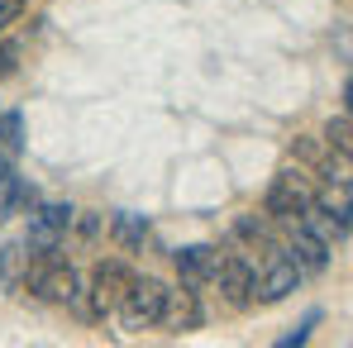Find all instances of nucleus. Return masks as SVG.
<instances>
[{"instance_id":"nucleus-1","label":"nucleus","mask_w":353,"mask_h":348,"mask_svg":"<svg viewBox=\"0 0 353 348\" xmlns=\"http://www.w3.org/2000/svg\"><path fill=\"white\" fill-rule=\"evenodd\" d=\"M172 310V291L163 287L158 277H129V287L119 296V320L124 329H153L163 325Z\"/></svg>"},{"instance_id":"nucleus-2","label":"nucleus","mask_w":353,"mask_h":348,"mask_svg":"<svg viewBox=\"0 0 353 348\" xmlns=\"http://www.w3.org/2000/svg\"><path fill=\"white\" fill-rule=\"evenodd\" d=\"M72 220H77V210L62 205V201L39 205V210L29 215V234H24L29 258H53V253L62 248V238H67V229H72Z\"/></svg>"},{"instance_id":"nucleus-3","label":"nucleus","mask_w":353,"mask_h":348,"mask_svg":"<svg viewBox=\"0 0 353 348\" xmlns=\"http://www.w3.org/2000/svg\"><path fill=\"white\" fill-rule=\"evenodd\" d=\"M34 267L24 272V282L29 291L39 296V300H53V305H77V296H81V282H77V272L58 263V258H29Z\"/></svg>"},{"instance_id":"nucleus-4","label":"nucleus","mask_w":353,"mask_h":348,"mask_svg":"<svg viewBox=\"0 0 353 348\" xmlns=\"http://www.w3.org/2000/svg\"><path fill=\"white\" fill-rule=\"evenodd\" d=\"M296 287H301V267H296V258L272 248V253H268L263 277H253V296H258L263 305H277V300H287Z\"/></svg>"},{"instance_id":"nucleus-5","label":"nucleus","mask_w":353,"mask_h":348,"mask_svg":"<svg viewBox=\"0 0 353 348\" xmlns=\"http://www.w3.org/2000/svg\"><path fill=\"white\" fill-rule=\"evenodd\" d=\"M176 263V277L186 291H201L205 282H215V267H220V248L215 243H186L172 253Z\"/></svg>"},{"instance_id":"nucleus-6","label":"nucleus","mask_w":353,"mask_h":348,"mask_svg":"<svg viewBox=\"0 0 353 348\" xmlns=\"http://www.w3.org/2000/svg\"><path fill=\"white\" fill-rule=\"evenodd\" d=\"M253 263L248 258H239V253H220V267H215V282L225 291V300L230 305H248L253 300Z\"/></svg>"},{"instance_id":"nucleus-7","label":"nucleus","mask_w":353,"mask_h":348,"mask_svg":"<svg viewBox=\"0 0 353 348\" xmlns=\"http://www.w3.org/2000/svg\"><path fill=\"white\" fill-rule=\"evenodd\" d=\"M305 205H310V196H305V186H301V172H282L268 186V215H277V220H301Z\"/></svg>"},{"instance_id":"nucleus-8","label":"nucleus","mask_w":353,"mask_h":348,"mask_svg":"<svg viewBox=\"0 0 353 348\" xmlns=\"http://www.w3.org/2000/svg\"><path fill=\"white\" fill-rule=\"evenodd\" d=\"M124 287H129V267L124 263H101L96 267V277H91V310L96 315H105V310H115L119 296H124Z\"/></svg>"},{"instance_id":"nucleus-9","label":"nucleus","mask_w":353,"mask_h":348,"mask_svg":"<svg viewBox=\"0 0 353 348\" xmlns=\"http://www.w3.org/2000/svg\"><path fill=\"white\" fill-rule=\"evenodd\" d=\"M292 258H296V267H301V272H325V267H330V243H325L320 234H310L305 225H296Z\"/></svg>"},{"instance_id":"nucleus-10","label":"nucleus","mask_w":353,"mask_h":348,"mask_svg":"<svg viewBox=\"0 0 353 348\" xmlns=\"http://www.w3.org/2000/svg\"><path fill=\"white\" fill-rule=\"evenodd\" d=\"M110 234H115V243L124 248V253H134V248H143V238H148V220L143 215H115L110 220Z\"/></svg>"},{"instance_id":"nucleus-11","label":"nucleus","mask_w":353,"mask_h":348,"mask_svg":"<svg viewBox=\"0 0 353 348\" xmlns=\"http://www.w3.org/2000/svg\"><path fill=\"white\" fill-rule=\"evenodd\" d=\"M19 272H29V248H24V243H5V248H0V282L14 287Z\"/></svg>"},{"instance_id":"nucleus-12","label":"nucleus","mask_w":353,"mask_h":348,"mask_svg":"<svg viewBox=\"0 0 353 348\" xmlns=\"http://www.w3.org/2000/svg\"><path fill=\"white\" fill-rule=\"evenodd\" d=\"M19 148H24V115H19V110H5V115H0V153L14 158Z\"/></svg>"},{"instance_id":"nucleus-13","label":"nucleus","mask_w":353,"mask_h":348,"mask_svg":"<svg viewBox=\"0 0 353 348\" xmlns=\"http://www.w3.org/2000/svg\"><path fill=\"white\" fill-rule=\"evenodd\" d=\"M349 134H353V129H349V115H339V119H330V124H325V143H330L339 158H349V148H353Z\"/></svg>"},{"instance_id":"nucleus-14","label":"nucleus","mask_w":353,"mask_h":348,"mask_svg":"<svg viewBox=\"0 0 353 348\" xmlns=\"http://www.w3.org/2000/svg\"><path fill=\"white\" fill-rule=\"evenodd\" d=\"M315 325H320V310H310V315H305V320H301V329H296V334H282V348H296V344H305V339H310V329H315Z\"/></svg>"},{"instance_id":"nucleus-15","label":"nucleus","mask_w":353,"mask_h":348,"mask_svg":"<svg viewBox=\"0 0 353 348\" xmlns=\"http://www.w3.org/2000/svg\"><path fill=\"white\" fill-rule=\"evenodd\" d=\"M19 10H24L19 0H0V29H5V24H14V14H19Z\"/></svg>"},{"instance_id":"nucleus-16","label":"nucleus","mask_w":353,"mask_h":348,"mask_svg":"<svg viewBox=\"0 0 353 348\" xmlns=\"http://www.w3.org/2000/svg\"><path fill=\"white\" fill-rule=\"evenodd\" d=\"M19 5H24V0H19Z\"/></svg>"}]
</instances>
